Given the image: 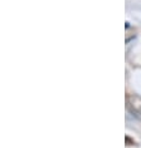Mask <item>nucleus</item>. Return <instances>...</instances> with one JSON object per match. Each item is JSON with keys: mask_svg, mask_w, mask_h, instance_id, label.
Instances as JSON below:
<instances>
[{"mask_svg": "<svg viewBox=\"0 0 141 148\" xmlns=\"http://www.w3.org/2000/svg\"><path fill=\"white\" fill-rule=\"evenodd\" d=\"M126 99H127L129 106L131 107L136 113L141 114V97H139V95H136V94H127Z\"/></svg>", "mask_w": 141, "mask_h": 148, "instance_id": "obj_1", "label": "nucleus"}]
</instances>
